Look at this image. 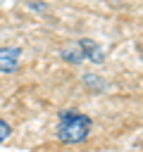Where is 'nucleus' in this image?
Segmentation results:
<instances>
[{"mask_svg": "<svg viewBox=\"0 0 143 152\" xmlns=\"http://www.w3.org/2000/svg\"><path fill=\"white\" fill-rule=\"evenodd\" d=\"M91 116L81 114V112H62L60 114V124H57V138L64 142V145H74V142H83L91 133Z\"/></svg>", "mask_w": 143, "mask_h": 152, "instance_id": "1", "label": "nucleus"}, {"mask_svg": "<svg viewBox=\"0 0 143 152\" xmlns=\"http://www.w3.org/2000/svg\"><path fill=\"white\" fill-rule=\"evenodd\" d=\"M19 57H21L19 48H0V71L14 74L19 69Z\"/></svg>", "mask_w": 143, "mask_h": 152, "instance_id": "2", "label": "nucleus"}, {"mask_svg": "<svg viewBox=\"0 0 143 152\" xmlns=\"http://www.w3.org/2000/svg\"><path fill=\"white\" fill-rule=\"evenodd\" d=\"M79 50H81V55H83L86 59H91V62H95V64H100V62L105 59L100 45H95V43L88 40V38H81V40H79Z\"/></svg>", "mask_w": 143, "mask_h": 152, "instance_id": "3", "label": "nucleus"}, {"mask_svg": "<svg viewBox=\"0 0 143 152\" xmlns=\"http://www.w3.org/2000/svg\"><path fill=\"white\" fill-rule=\"evenodd\" d=\"M62 57H64L67 62H76V64H79V62L83 59V55H81L79 45H76V48H72V50H64V52H62Z\"/></svg>", "mask_w": 143, "mask_h": 152, "instance_id": "4", "label": "nucleus"}, {"mask_svg": "<svg viewBox=\"0 0 143 152\" xmlns=\"http://www.w3.org/2000/svg\"><path fill=\"white\" fill-rule=\"evenodd\" d=\"M10 133H12V128H10V124H7L5 119H0V142H5V140L10 138Z\"/></svg>", "mask_w": 143, "mask_h": 152, "instance_id": "5", "label": "nucleus"}]
</instances>
